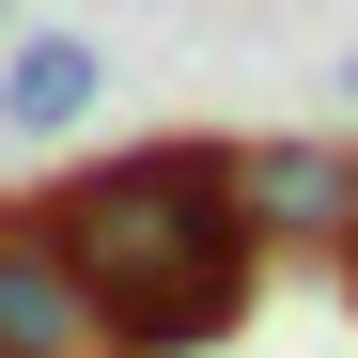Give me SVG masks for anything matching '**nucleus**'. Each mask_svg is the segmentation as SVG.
Instances as JSON below:
<instances>
[{"mask_svg": "<svg viewBox=\"0 0 358 358\" xmlns=\"http://www.w3.org/2000/svg\"><path fill=\"white\" fill-rule=\"evenodd\" d=\"M234 187L265 234H358V156L343 141H234Z\"/></svg>", "mask_w": 358, "mask_h": 358, "instance_id": "nucleus-3", "label": "nucleus"}, {"mask_svg": "<svg viewBox=\"0 0 358 358\" xmlns=\"http://www.w3.org/2000/svg\"><path fill=\"white\" fill-rule=\"evenodd\" d=\"M343 94H358V63H343Z\"/></svg>", "mask_w": 358, "mask_h": 358, "instance_id": "nucleus-5", "label": "nucleus"}, {"mask_svg": "<svg viewBox=\"0 0 358 358\" xmlns=\"http://www.w3.org/2000/svg\"><path fill=\"white\" fill-rule=\"evenodd\" d=\"M31 218L63 234V265H78V296L109 312V343H141V358L218 343L234 296H250V265H265V218H250V187H234V141L94 156L78 187H47Z\"/></svg>", "mask_w": 358, "mask_h": 358, "instance_id": "nucleus-1", "label": "nucleus"}, {"mask_svg": "<svg viewBox=\"0 0 358 358\" xmlns=\"http://www.w3.org/2000/svg\"><path fill=\"white\" fill-rule=\"evenodd\" d=\"M94 109H109V63L78 31H16V47H0V125H16V141H78Z\"/></svg>", "mask_w": 358, "mask_h": 358, "instance_id": "nucleus-4", "label": "nucleus"}, {"mask_svg": "<svg viewBox=\"0 0 358 358\" xmlns=\"http://www.w3.org/2000/svg\"><path fill=\"white\" fill-rule=\"evenodd\" d=\"M0 47H16V31H0Z\"/></svg>", "mask_w": 358, "mask_h": 358, "instance_id": "nucleus-6", "label": "nucleus"}, {"mask_svg": "<svg viewBox=\"0 0 358 358\" xmlns=\"http://www.w3.org/2000/svg\"><path fill=\"white\" fill-rule=\"evenodd\" d=\"M94 343H109V312L78 296L63 234L31 203H0V358H94Z\"/></svg>", "mask_w": 358, "mask_h": 358, "instance_id": "nucleus-2", "label": "nucleus"}, {"mask_svg": "<svg viewBox=\"0 0 358 358\" xmlns=\"http://www.w3.org/2000/svg\"><path fill=\"white\" fill-rule=\"evenodd\" d=\"M343 250H358V234H343Z\"/></svg>", "mask_w": 358, "mask_h": 358, "instance_id": "nucleus-7", "label": "nucleus"}]
</instances>
